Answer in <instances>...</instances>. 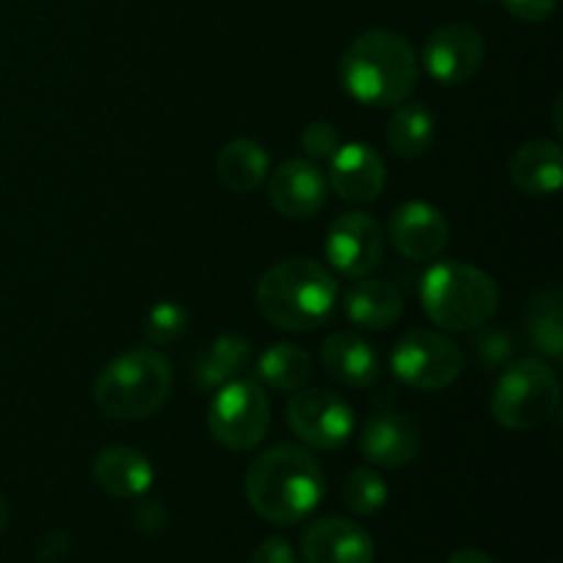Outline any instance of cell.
<instances>
[{"mask_svg": "<svg viewBox=\"0 0 563 563\" xmlns=\"http://www.w3.org/2000/svg\"><path fill=\"white\" fill-rule=\"evenodd\" d=\"M269 399L256 379H231L214 390L209 401V432L231 451H251L267 438Z\"/></svg>", "mask_w": 563, "mask_h": 563, "instance_id": "cell-7", "label": "cell"}, {"mask_svg": "<svg viewBox=\"0 0 563 563\" xmlns=\"http://www.w3.org/2000/svg\"><path fill=\"white\" fill-rule=\"evenodd\" d=\"M328 176L313 159H286L273 170L267 185L269 203L289 220H308L328 201Z\"/></svg>", "mask_w": 563, "mask_h": 563, "instance_id": "cell-12", "label": "cell"}, {"mask_svg": "<svg viewBox=\"0 0 563 563\" xmlns=\"http://www.w3.org/2000/svg\"><path fill=\"white\" fill-rule=\"evenodd\" d=\"M388 498L390 487L374 467H355L341 487V500L357 517H372L383 511Z\"/></svg>", "mask_w": 563, "mask_h": 563, "instance_id": "cell-26", "label": "cell"}, {"mask_svg": "<svg viewBox=\"0 0 563 563\" xmlns=\"http://www.w3.org/2000/svg\"><path fill=\"white\" fill-rule=\"evenodd\" d=\"M563 295L559 286H544L531 297L526 311L528 341L550 361L563 355Z\"/></svg>", "mask_w": 563, "mask_h": 563, "instance_id": "cell-23", "label": "cell"}, {"mask_svg": "<svg viewBox=\"0 0 563 563\" xmlns=\"http://www.w3.org/2000/svg\"><path fill=\"white\" fill-rule=\"evenodd\" d=\"M174 388V366L154 346H132L102 368L93 383L99 412L115 421H141L165 407Z\"/></svg>", "mask_w": 563, "mask_h": 563, "instance_id": "cell-4", "label": "cell"}, {"mask_svg": "<svg viewBox=\"0 0 563 563\" xmlns=\"http://www.w3.org/2000/svg\"><path fill=\"white\" fill-rule=\"evenodd\" d=\"M300 146L311 159H330L341 146L339 130L330 121H311L300 132Z\"/></svg>", "mask_w": 563, "mask_h": 563, "instance_id": "cell-28", "label": "cell"}, {"mask_svg": "<svg viewBox=\"0 0 563 563\" xmlns=\"http://www.w3.org/2000/svg\"><path fill=\"white\" fill-rule=\"evenodd\" d=\"M251 357L253 350L245 335L225 333L198 352L192 374H196V383L201 388H220V385L236 379V374L245 372Z\"/></svg>", "mask_w": 563, "mask_h": 563, "instance_id": "cell-22", "label": "cell"}, {"mask_svg": "<svg viewBox=\"0 0 563 563\" xmlns=\"http://www.w3.org/2000/svg\"><path fill=\"white\" fill-rule=\"evenodd\" d=\"M390 368L416 390H445L465 372V355L449 335L416 328L399 339L390 352Z\"/></svg>", "mask_w": 563, "mask_h": 563, "instance_id": "cell-8", "label": "cell"}, {"mask_svg": "<svg viewBox=\"0 0 563 563\" xmlns=\"http://www.w3.org/2000/svg\"><path fill=\"white\" fill-rule=\"evenodd\" d=\"M93 482L119 500L143 498L154 484V467L137 449L130 445H108L93 456Z\"/></svg>", "mask_w": 563, "mask_h": 563, "instance_id": "cell-19", "label": "cell"}, {"mask_svg": "<svg viewBox=\"0 0 563 563\" xmlns=\"http://www.w3.org/2000/svg\"><path fill=\"white\" fill-rule=\"evenodd\" d=\"M344 313L352 324L363 330H379L394 328L405 313V295L399 286L383 278H363L355 280L350 289L344 291Z\"/></svg>", "mask_w": 563, "mask_h": 563, "instance_id": "cell-20", "label": "cell"}, {"mask_svg": "<svg viewBox=\"0 0 563 563\" xmlns=\"http://www.w3.org/2000/svg\"><path fill=\"white\" fill-rule=\"evenodd\" d=\"M421 306L440 330L467 333L484 328L498 313L500 289L484 269L445 258L423 273Z\"/></svg>", "mask_w": 563, "mask_h": 563, "instance_id": "cell-5", "label": "cell"}, {"mask_svg": "<svg viewBox=\"0 0 563 563\" xmlns=\"http://www.w3.org/2000/svg\"><path fill=\"white\" fill-rule=\"evenodd\" d=\"M5 522H9V504H5L3 493H0V531L5 528Z\"/></svg>", "mask_w": 563, "mask_h": 563, "instance_id": "cell-32", "label": "cell"}, {"mask_svg": "<svg viewBox=\"0 0 563 563\" xmlns=\"http://www.w3.org/2000/svg\"><path fill=\"white\" fill-rule=\"evenodd\" d=\"M218 179L234 192H253L269 174V154L253 137H234L214 159Z\"/></svg>", "mask_w": 563, "mask_h": 563, "instance_id": "cell-21", "label": "cell"}, {"mask_svg": "<svg viewBox=\"0 0 563 563\" xmlns=\"http://www.w3.org/2000/svg\"><path fill=\"white\" fill-rule=\"evenodd\" d=\"M498 3L520 22H544L559 9V0H498Z\"/></svg>", "mask_w": 563, "mask_h": 563, "instance_id": "cell-29", "label": "cell"}, {"mask_svg": "<svg viewBox=\"0 0 563 563\" xmlns=\"http://www.w3.org/2000/svg\"><path fill=\"white\" fill-rule=\"evenodd\" d=\"M300 553L306 563H374L372 533L346 517H319L302 531Z\"/></svg>", "mask_w": 563, "mask_h": 563, "instance_id": "cell-15", "label": "cell"}, {"mask_svg": "<svg viewBox=\"0 0 563 563\" xmlns=\"http://www.w3.org/2000/svg\"><path fill=\"white\" fill-rule=\"evenodd\" d=\"M445 563H498V561H495L489 553H484V550L462 548V550H456V553L451 555Z\"/></svg>", "mask_w": 563, "mask_h": 563, "instance_id": "cell-31", "label": "cell"}, {"mask_svg": "<svg viewBox=\"0 0 563 563\" xmlns=\"http://www.w3.org/2000/svg\"><path fill=\"white\" fill-rule=\"evenodd\" d=\"M388 236L396 251L410 262H432L449 245V220L429 201H405L394 209Z\"/></svg>", "mask_w": 563, "mask_h": 563, "instance_id": "cell-13", "label": "cell"}, {"mask_svg": "<svg viewBox=\"0 0 563 563\" xmlns=\"http://www.w3.org/2000/svg\"><path fill=\"white\" fill-rule=\"evenodd\" d=\"M322 366L335 383L346 388H372L383 374V361L374 344L350 330H335L324 339Z\"/></svg>", "mask_w": 563, "mask_h": 563, "instance_id": "cell-17", "label": "cell"}, {"mask_svg": "<svg viewBox=\"0 0 563 563\" xmlns=\"http://www.w3.org/2000/svg\"><path fill=\"white\" fill-rule=\"evenodd\" d=\"M385 141H388V148L396 157H423L434 143V113L423 102L396 104Z\"/></svg>", "mask_w": 563, "mask_h": 563, "instance_id": "cell-24", "label": "cell"}, {"mask_svg": "<svg viewBox=\"0 0 563 563\" xmlns=\"http://www.w3.org/2000/svg\"><path fill=\"white\" fill-rule=\"evenodd\" d=\"M328 187L346 203H372L385 190L388 170L368 143H344L328 159Z\"/></svg>", "mask_w": 563, "mask_h": 563, "instance_id": "cell-16", "label": "cell"}, {"mask_svg": "<svg viewBox=\"0 0 563 563\" xmlns=\"http://www.w3.org/2000/svg\"><path fill=\"white\" fill-rule=\"evenodd\" d=\"M511 187L522 196H555L563 185V152L555 141H528L509 159Z\"/></svg>", "mask_w": 563, "mask_h": 563, "instance_id": "cell-18", "label": "cell"}, {"mask_svg": "<svg viewBox=\"0 0 563 563\" xmlns=\"http://www.w3.org/2000/svg\"><path fill=\"white\" fill-rule=\"evenodd\" d=\"M416 49L405 36L372 27L352 38L341 55L339 77L344 91L368 108H396L418 86Z\"/></svg>", "mask_w": 563, "mask_h": 563, "instance_id": "cell-2", "label": "cell"}, {"mask_svg": "<svg viewBox=\"0 0 563 563\" xmlns=\"http://www.w3.org/2000/svg\"><path fill=\"white\" fill-rule=\"evenodd\" d=\"M423 449V432L416 418L401 412H377L361 429V454L374 467L399 471L412 465Z\"/></svg>", "mask_w": 563, "mask_h": 563, "instance_id": "cell-14", "label": "cell"}, {"mask_svg": "<svg viewBox=\"0 0 563 563\" xmlns=\"http://www.w3.org/2000/svg\"><path fill=\"white\" fill-rule=\"evenodd\" d=\"M247 563H297L295 548L289 544V539L284 537H269L258 544L251 553Z\"/></svg>", "mask_w": 563, "mask_h": 563, "instance_id": "cell-30", "label": "cell"}, {"mask_svg": "<svg viewBox=\"0 0 563 563\" xmlns=\"http://www.w3.org/2000/svg\"><path fill=\"white\" fill-rule=\"evenodd\" d=\"M339 302L333 273L308 256L284 258L262 275L256 286V308L269 324L302 333L328 322Z\"/></svg>", "mask_w": 563, "mask_h": 563, "instance_id": "cell-3", "label": "cell"}, {"mask_svg": "<svg viewBox=\"0 0 563 563\" xmlns=\"http://www.w3.org/2000/svg\"><path fill=\"white\" fill-rule=\"evenodd\" d=\"M484 38L471 22H445L423 44V66L440 86H462L484 66Z\"/></svg>", "mask_w": 563, "mask_h": 563, "instance_id": "cell-11", "label": "cell"}, {"mask_svg": "<svg viewBox=\"0 0 563 563\" xmlns=\"http://www.w3.org/2000/svg\"><path fill=\"white\" fill-rule=\"evenodd\" d=\"M256 372L267 388L280 390V394H295L311 383L313 363L306 350L289 344V341H280V344H269L262 352Z\"/></svg>", "mask_w": 563, "mask_h": 563, "instance_id": "cell-25", "label": "cell"}, {"mask_svg": "<svg viewBox=\"0 0 563 563\" xmlns=\"http://www.w3.org/2000/svg\"><path fill=\"white\" fill-rule=\"evenodd\" d=\"M187 324H190L187 308H181L179 302L163 300L157 302V306L148 308L146 319H143V333H146V339L152 341L154 346H163L179 339L187 330Z\"/></svg>", "mask_w": 563, "mask_h": 563, "instance_id": "cell-27", "label": "cell"}, {"mask_svg": "<svg viewBox=\"0 0 563 563\" xmlns=\"http://www.w3.org/2000/svg\"><path fill=\"white\" fill-rule=\"evenodd\" d=\"M561 383L559 374L537 357H522L500 372L493 388L489 410L504 429L531 432L559 412Z\"/></svg>", "mask_w": 563, "mask_h": 563, "instance_id": "cell-6", "label": "cell"}, {"mask_svg": "<svg viewBox=\"0 0 563 563\" xmlns=\"http://www.w3.org/2000/svg\"><path fill=\"white\" fill-rule=\"evenodd\" d=\"M385 256V234L383 225L366 212L339 214L328 225L324 236V258L335 273L346 278H366L383 264Z\"/></svg>", "mask_w": 563, "mask_h": 563, "instance_id": "cell-10", "label": "cell"}, {"mask_svg": "<svg viewBox=\"0 0 563 563\" xmlns=\"http://www.w3.org/2000/svg\"><path fill=\"white\" fill-rule=\"evenodd\" d=\"M291 432L317 451H339L355 429V412L339 394L324 388H300L286 407Z\"/></svg>", "mask_w": 563, "mask_h": 563, "instance_id": "cell-9", "label": "cell"}, {"mask_svg": "<svg viewBox=\"0 0 563 563\" xmlns=\"http://www.w3.org/2000/svg\"><path fill=\"white\" fill-rule=\"evenodd\" d=\"M251 509L273 526H297L324 498V471L302 445L280 443L258 454L245 476Z\"/></svg>", "mask_w": 563, "mask_h": 563, "instance_id": "cell-1", "label": "cell"}]
</instances>
